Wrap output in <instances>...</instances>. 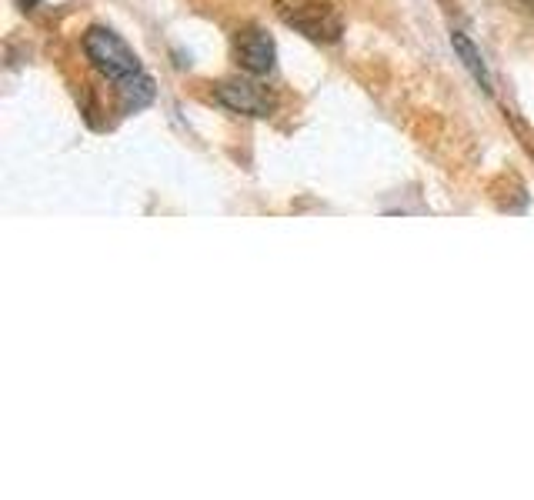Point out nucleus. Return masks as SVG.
<instances>
[{"label": "nucleus", "mask_w": 534, "mask_h": 500, "mask_svg": "<svg viewBox=\"0 0 534 500\" xmlns=\"http://www.w3.org/2000/svg\"><path fill=\"white\" fill-rule=\"evenodd\" d=\"M84 57L104 80H111L124 100V110H144L154 100V80L147 77L141 57L114 34L111 27H91L84 34Z\"/></svg>", "instance_id": "nucleus-1"}, {"label": "nucleus", "mask_w": 534, "mask_h": 500, "mask_svg": "<svg viewBox=\"0 0 534 500\" xmlns=\"http://www.w3.org/2000/svg\"><path fill=\"white\" fill-rule=\"evenodd\" d=\"M278 17L314 44H338L344 37L341 14L321 0H278Z\"/></svg>", "instance_id": "nucleus-2"}, {"label": "nucleus", "mask_w": 534, "mask_h": 500, "mask_svg": "<svg viewBox=\"0 0 534 500\" xmlns=\"http://www.w3.org/2000/svg\"><path fill=\"white\" fill-rule=\"evenodd\" d=\"M211 97L214 104L244 117H271L278 110V97L261 84H254V80H221V84L211 87Z\"/></svg>", "instance_id": "nucleus-3"}, {"label": "nucleus", "mask_w": 534, "mask_h": 500, "mask_svg": "<svg viewBox=\"0 0 534 500\" xmlns=\"http://www.w3.org/2000/svg\"><path fill=\"white\" fill-rule=\"evenodd\" d=\"M234 60L237 67L247 70L254 77H267L278 64V47L267 37V30L261 27H244L234 34Z\"/></svg>", "instance_id": "nucleus-4"}, {"label": "nucleus", "mask_w": 534, "mask_h": 500, "mask_svg": "<svg viewBox=\"0 0 534 500\" xmlns=\"http://www.w3.org/2000/svg\"><path fill=\"white\" fill-rule=\"evenodd\" d=\"M451 44H454V50H458V57L464 60V67L471 70V77L478 80V84H481V87L491 94V90H494V84H491V74H488V67H484V60H481L478 50H474L471 40L464 37L461 30H451Z\"/></svg>", "instance_id": "nucleus-5"}]
</instances>
